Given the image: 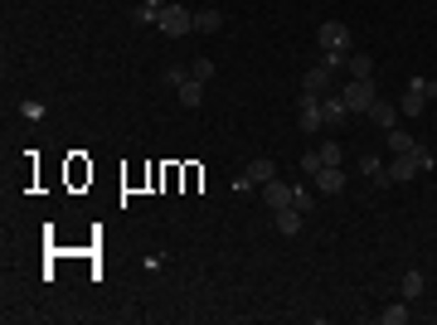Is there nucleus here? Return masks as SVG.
<instances>
[{
    "mask_svg": "<svg viewBox=\"0 0 437 325\" xmlns=\"http://www.w3.org/2000/svg\"><path fill=\"white\" fill-rule=\"evenodd\" d=\"M340 97H345L350 117H369V107L379 102V87H374V78H350L340 87Z\"/></svg>",
    "mask_w": 437,
    "mask_h": 325,
    "instance_id": "nucleus-1",
    "label": "nucleus"
},
{
    "mask_svg": "<svg viewBox=\"0 0 437 325\" xmlns=\"http://www.w3.org/2000/svg\"><path fill=\"white\" fill-rule=\"evenodd\" d=\"M156 25H161V34H170V39H185V34L194 29V10H185V5L170 0L161 15H156Z\"/></svg>",
    "mask_w": 437,
    "mask_h": 325,
    "instance_id": "nucleus-2",
    "label": "nucleus"
},
{
    "mask_svg": "<svg viewBox=\"0 0 437 325\" xmlns=\"http://www.w3.org/2000/svg\"><path fill=\"white\" fill-rule=\"evenodd\" d=\"M330 92H335V73H330L326 63L311 68V73H301V97H330Z\"/></svg>",
    "mask_w": 437,
    "mask_h": 325,
    "instance_id": "nucleus-3",
    "label": "nucleus"
},
{
    "mask_svg": "<svg viewBox=\"0 0 437 325\" xmlns=\"http://www.w3.org/2000/svg\"><path fill=\"white\" fill-rule=\"evenodd\" d=\"M316 44L321 49H350V29L340 25V20H326V25L316 29Z\"/></svg>",
    "mask_w": 437,
    "mask_h": 325,
    "instance_id": "nucleus-4",
    "label": "nucleus"
},
{
    "mask_svg": "<svg viewBox=\"0 0 437 325\" xmlns=\"http://www.w3.org/2000/svg\"><path fill=\"white\" fill-rule=\"evenodd\" d=\"M384 170H389V185H404V180H413V175H418V170H423V165H418V156H394V161L384 165Z\"/></svg>",
    "mask_w": 437,
    "mask_h": 325,
    "instance_id": "nucleus-5",
    "label": "nucleus"
},
{
    "mask_svg": "<svg viewBox=\"0 0 437 325\" xmlns=\"http://www.w3.org/2000/svg\"><path fill=\"white\" fill-rule=\"evenodd\" d=\"M311 180H316V190H321V194H340V190H345V170H340V165H321Z\"/></svg>",
    "mask_w": 437,
    "mask_h": 325,
    "instance_id": "nucleus-6",
    "label": "nucleus"
},
{
    "mask_svg": "<svg viewBox=\"0 0 437 325\" xmlns=\"http://www.w3.org/2000/svg\"><path fill=\"white\" fill-rule=\"evenodd\" d=\"M258 190H263V204H268L273 214L292 204V185H282V180H268V185H258Z\"/></svg>",
    "mask_w": 437,
    "mask_h": 325,
    "instance_id": "nucleus-7",
    "label": "nucleus"
},
{
    "mask_svg": "<svg viewBox=\"0 0 437 325\" xmlns=\"http://www.w3.org/2000/svg\"><path fill=\"white\" fill-rule=\"evenodd\" d=\"M175 97H180V107H199V97H204V82L194 78V73H185V78L175 82Z\"/></svg>",
    "mask_w": 437,
    "mask_h": 325,
    "instance_id": "nucleus-8",
    "label": "nucleus"
},
{
    "mask_svg": "<svg viewBox=\"0 0 437 325\" xmlns=\"http://www.w3.org/2000/svg\"><path fill=\"white\" fill-rule=\"evenodd\" d=\"M321 117H326V127H340V122H350V107H345V97H340V92L321 97Z\"/></svg>",
    "mask_w": 437,
    "mask_h": 325,
    "instance_id": "nucleus-9",
    "label": "nucleus"
},
{
    "mask_svg": "<svg viewBox=\"0 0 437 325\" xmlns=\"http://www.w3.org/2000/svg\"><path fill=\"white\" fill-rule=\"evenodd\" d=\"M326 117H321V97H301V132H321Z\"/></svg>",
    "mask_w": 437,
    "mask_h": 325,
    "instance_id": "nucleus-10",
    "label": "nucleus"
},
{
    "mask_svg": "<svg viewBox=\"0 0 437 325\" xmlns=\"http://www.w3.org/2000/svg\"><path fill=\"white\" fill-rule=\"evenodd\" d=\"M243 175H248V180H253V185H268V180H277V165L268 161V156H253Z\"/></svg>",
    "mask_w": 437,
    "mask_h": 325,
    "instance_id": "nucleus-11",
    "label": "nucleus"
},
{
    "mask_svg": "<svg viewBox=\"0 0 437 325\" xmlns=\"http://www.w3.org/2000/svg\"><path fill=\"white\" fill-rule=\"evenodd\" d=\"M301 209H292V204H287V209H277V233H282V238H297L301 233Z\"/></svg>",
    "mask_w": 437,
    "mask_h": 325,
    "instance_id": "nucleus-12",
    "label": "nucleus"
},
{
    "mask_svg": "<svg viewBox=\"0 0 437 325\" xmlns=\"http://www.w3.org/2000/svg\"><path fill=\"white\" fill-rule=\"evenodd\" d=\"M369 122H374V127H384V132H389V127H399V107H394V102H374V107H369Z\"/></svg>",
    "mask_w": 437,
    "mask_h": 325,
    "instance_id": "nucleus-13",
    "label": "nucleus"
},
{
    "mask_svg": "<svg viewBox=\"0 0 437 325\" xmlns=\"http://www.w3.org/2000/svg\"><path fill=\"white\" fill-rule=\"evenodd\" d=\"M413 146H418V141H413L404 127H389V156H409Z\"/></svg>",
    "mask_w": 437,
    "mask_h": 325,
    "instance_id": "nucleus-14",
    "label": "nucleus"
},
{
    "mask_svg": "<svg viewBox=\"0 0 437 325\" xmlns=\"http://www.w3.org/2000/svg\"><path fill=\"white\" fill-rule=\"evenodd\" d=\"M359 175H369L374 185H389V170H384L379 156H359Z\"/></svg>",
    "mask_w": 437,
    "mask_h": 325,
    "instance_id": "nucleus-15",
    "label": "nucleus"
},
{
    "mask_svg": "<svg viewBox=\"0 0 437 325\" xmlns=\"http://www.w3.org/2000/svg\"><path fill=\"white\" fill-rule=\"evenodd\" d=\"M194 29H199V34H214V29H223V15H218V10H194Z\"/></svg>",
    "mask_w": 437,
    "mask_h": 325,
    "instance_id": "nucleus-16",
    "label": "nucleus"
},
{
    "mask_svg": "<svg viewBox=\"0 0 437 325\" xmlns=\"http://www.w3.org/2000/svg\"><path fill=\"white\" fill-rule=\"evenodd\" d=\"M345 73H350V78H369V73H374V58L359 49V54H350V68H345Z\"/></svg>",
    "mask_w": 437,
    "mask_h": 325,
    "instance_id": "nucleus-17",
    "label": "nucleus"
},
{
    "mask_svg": "<svg viewBox=\"0 0 437 325\" xmlns=\"http://www.w3.org/2000/svg\"><path fill=\"white\" fill-rule=\"evenodd\" d=\"M423 287H428V277H423V272H418V267H409V272H404V297H423Z\"/></svg>",
    "mask_w": 437,
    "mask_h": 325,
    "instance_id": "nucleus-18",
    "label": "nucleus"
},
{
    "mask_svg": "<svg viewBox=\"0 0 437 325\" xmlns=\"http://www.w3.org/2000/svg\"><path fill=\"white\" fill-rule=\"evenodd\" d=\"M321 63L330 73H340V68H350V49H321Z\"/></svg>",
    "mask_w": 437,
    "mask_h": 325,
    "instance_id": "nucleus-19",
    "label": "nucleus"
},
{
    "mask_svg": "<svg viewBox=\"0 0 437 325\" xmlns=\"http://www.w3.org/2000/svg\"><path fill=\"white\" fill-rule=\"evenodd\" d=\"M423 107H428V97H423V92H413V87L404 92V102H399V112H404V117H418Z\"/></svg>",
    "mask_w": 437,
    "mask_h": 325,
    "instance_id": "nucleus-20",
    "label": "nucleus"
},
{
    "mask_svg": "<svg viewBox=\"0 0 437 325\" xmlns=\"http://www.w3.org/2000/svg\"><path fill=\"white\" fill-rule=\"evenodd\" d=\"M340 161H345L340 141H326V146H321V165H340Z\"/></svg>",
    "mask_w": 437,
    "mask_h": 325,
    "instance_id": "nucleus-21",
    "label": "nucleus"
},
{
    "mask_svg": "<svg viewBox=\"0 0 437 325\" xmlns=\"http://www.w3.org/2000/svg\"><path fill=\"white\" fill-rule=\"evenodd\" d=\"M409 87H413V92H423L428 102L437 97V78H409Z\"/></svg>",
    "mask_w": 437,
    "mask_h": 325,
    "instance_id": "nucleus-22",
    "label": "nucleus"
},
{
    "mask_svg": "<svg viewBox=\"0 0 437 325\" xmlns=\"http://www.w3.org/2000/svg\"><path fill=\"white\" fill-rule=\"evenodd\" d=\"M379 321L384 325H404L409 321V306H389V311H379Z\"/></svg>",
    "mask_w": 437,
    "mask_h": 325,
    "instance_id": "nucleus-23",
    "label": "nucleus"
},
{
    "mask_svg": "<svg viewBox=\"0 0 437 325\" xmlns=\"http://www.w3.org/2000/svg\"><path fill=\"white\" fill-rule=\"evenodd\" d=\"M292 209H301V214H311V209H316V194H306V190H292Z\"/></svg>",
    "mask_w": 437,
    "mask_h": 325,
    "instance_id": "nucleus-24",
    "label": "nucleus"
},
{
    "mask_svg": "<svg viewBox=\"0 0 437 325\" xmlns=\"http://www.w3.org/2000/svg\"><path fill=\"white\" fill-rule=\"evenodd\" d=\"M190 73H194V78H199V82H204V78H209V73H214V63H209V58L199 54V58H194V63H190Z\"/></svg>",
    "mask_w": 437,
    "mask_h": 325,
    "instance_id": "nucleus-25",
    "label": "nucleus"
},
{
    "mask_svg": "<svg viewBox=\"0 0 437 325\" xmlns=\"http://www.w3.org/2000/svg\"><path fill=\"white\" fill-rule=\"evenodd\" d=\"M413 156H418V165H423V170H433V165H437V156H433V151H428V146H423V141L413 146Z\"/></svg>",
    "mask_w": 437,
    "mask_h": 325,
    "instance_id": "nucleus-26",
    "label": "nucleus"
},
{
    "mask_svg": "<svg viewBox=\"0 0 437 325\" xmlns=\"http://www.w3.org/2000/svg\"><path fill=\"white\" fill-rule=\"evenodd\" d=\"M20 112H25V122H39V117H44V102L29 97V102H20Z\"/></svg>",
    "mask_w": 437,
    "mask_h": 325,
    "instance_id": "nucleus-27",
    "label": "nucleus"
},
{
    "mask_svg": "<svg viewBox=\"0 0 437 325\" xmlns=\"http://www.w3.org/2000/svg\"><path fill=\"white\" fill-rule=\"evenodd\" d=\"M301 170L316 175V170H321V151H306V156H301Z\"/></svg>",
    "mask_w": 437,
    "mask_h": 325,
    "instance_id": "nucleus-28",
    "label": "nucleus"
},
{
    "mask_svg": "<svg viewBox=\"0 0 437 325\" xmlns=\"http://www.w3.org/2000/svg\"><path fill=\"white\" fill-rule=\"evenodd\" d=\"M132 20H137V25H156V10H146V5H137V10H132Z\"/></svg>",
    "mask_w": 437,
    "mask_h": 325,
    "instance_id": "nucleus-29",
    "label": "nucleus"
},
{
    "mask_svg": "<svg viewBox=\"0 0 437 325\" xmlns=\"http://www.w3.org/2000/svg\"><path fill=\"white\" fill-rule=\"evenodd\" d=\"M141 5H146V10H156V15H161L165 5H170V0H141Z\"/></svg>",
    "mask_w": 437,
    "mask_h": 325,
    "instance_id": "nucleus-30",
    "label": "nucleus"
}]
</instances>
